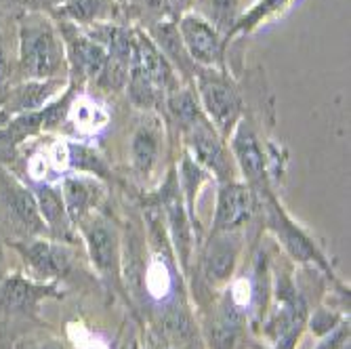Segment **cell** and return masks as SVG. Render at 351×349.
<instances>
[{
	"instance_id": "cell-1",
	"label": "cell",
	"mask_w": 351,
	"mask_h": 349,
	"mask_svg": "<svg viewBox=\"0 0 351 349\" xmlns=\"http://www.w3.org/2000/svg\"><path fill=\"white\" fill-rule=\"evenodd\" d=\"M17 57L13 82L19 80H68L66 45L53 15L29 11L15 17Z\"/></svg>"
},
{
	"instance_id": "cell-2",
	"label": "cell",
	"mask_w": 351,
	"mask_h": 349,
	"mask_svg": "<svg viewBox=\"0 0 351 349\" xmlns=\"http://www.w3.org/2000/svg\"><path fill=\"white\" fill-rule=\"evenodd\" d=\"M63 289L57 282H36L25 274H9L0 282V349H11L19 337H27L29 326H43L40 305L61 299Z\"/></svg>"
},
{
	"instance_id": "cell-3",
	"label": "cell",
	"mask_w": 351,
	"mask_h": 349,
	"mask_svg": "<svg viewBox=\"0 0 351 349\" xmlns=\"http://www.w3.org/2000/svg\"><path fill=\"white\" fill-rule=\"evenodd\" d=\"M169 126L162 114L135 112L129 135H126V177L139 187V192L154 189L169 169L165 158L173 152Z\"/></svg>"
},
{
	"instance_id": "cell-4",
	"label": "cell",
	"mask_w": 351,
	"mask_h": 349,
	"mask_svg": "<svg viewBox=\"0 0 351 349\" xmlns=\"http://www.w3.org/2000/svg\"><path fill=\"white\" fill-rule=\"evenodd\" d=\"M244 248L246 232H208L196 246V265H191L189 274H196L194 299L200 309H206L232 282L240 267Z\"/></svg>"
},
{
	"instance_id": "cell-5",
	"label": "cell",
	"mask_w": 351,
	"mask_h": 349,
	"mask_svg": "<svg viewBox=\"0 0 351 349\" xmlns=\"http://www.w3.org/2000/svg\"><path fill=\"white\" fill-rule=\"evenodd\" d=\"M261 230L276 238V244L282 246V252L289 261L299 263L303 267H313L322 272L328 280L341 282L335 276L332 263L328 255L317 244V240L299 224V221L284 208L280 194H265L259 198V215Z\"/></svg>"
},
{
	"instance_id": "cell-6",
	"label": "cell",
	"mask_w": 351,
	"mask_h": 349,
	"mask_svg": "<svg viewBox=\"0 0 351 349\" xmlns=\"http://www.w3.org/2000/svg\"><path fill=\"white\" fill-rule=\"evenodd\" d=\"M202 112L223 139H228L238 120L248 110V95L240 74L232 70L196 68L191 78Z\"/></svg>"
},
{
	"instance_id": "cell-7",
	"label": "cell",
	"mask_w": 351,
	"mask_h": 349,
	"mask_svg": "<svg viewBox=\"0 0 351 349\" xmlns=\"http://www.w3.org/2000/svg\"><path fill=\"white\" fill-rule=\"evenodd\" d=\"M76 232L86 248L93 269L97 272L108 291L129 301L122 280V230L114 215L104 206L86 221H82Z\"/></svg>"
},
{
	"instance_id": "cell-8",
	"label": "cell",
	"mask_w": 351,
	"mask_h": 349,
	"mask_svg": "<svg viewBox=\"0 0 351 349\" xmlns=\"http://www.w3.org/2000/svg\"><path fill=\"white\" fill-rule=\"evenodd\" d=\"M0 224L13 240H29L49 236L32 187L0 163Z\"/></svg>"
},
{
	"instance_id": "cell-9",
	"label": "cell",
	"mask_w": 351,
	"mask_h": 349,
	"mask_svg": "<svg viewBox=\"0 0 351 349\" xmlns=\"http://www.w3.org/2000/svg\"><path fill=\"white\" fill-rule=\"evenodd\" d=\"M112 118L114 114L104 95L95 93L93 88H80L72 84V97L66 108V114H63L59 137L95 143L110 131Z\"/></svg>"
},
{
	"instance_id": "cell-10",
	"label": "cell",
	"mask_w": 351,
	"mask_h": 349,
	"mask_svg": "<svg viewBox=\"0 0 351 349\" xmlns=\"http://www.w3.org/2000/svg\"><path fill=\"white\" fill-rule=\"evenodd\" d=\"M9 246L19 255L23 263V274L36 282L61 284V280L68 278V274L72 272L76 244L40 236L29 240H15L9 242Z\"/></svg>"
},
{
	"instance_id": "cell-11",
	"label": "cell",
	"mask_w": 351,
	"mask_h": 349,
	"mask_svg": "<svg viewBox=\"0 0 351 349\" xmlns=\"http://www.w3.org/2000/svg\"><path fill=\"white\" fill-rule=\"evenodd\" d=\"M177 29L196 68L230 70V43L204 17L185 9L177 15Z\"/></svg>"
},
{
	"instance_id": "cell-12",
	"label": "cell",
	"mask_w": 351,
	"mask_h": 349,
	"mask_svg": "<svg viewBox=\"0 0 351 349\" xmlns=\"http://www.w3.org/2000/svg\"><path fill=\"white\" fill-rule=\"evenodd\" d=\"M53 19L59 27L63 45H66L68 72H70L68 80L80 88H90L106 70L108 51L97 40H93L80 25L59 17Z\"/></svg>"
},
{
	"instance_id": "cell-13",
	"label": "cell",
	"mask_w": 351,
	"mask_h": 349,
	"mask_svg": "<svg viewBox=\"0 0 351 349\" xmlns=\"http://www.w3.org/2000/svg\"><path fill=\"white\" fill-rule=\"evenodd\" d=\"M257 215L259 198L242 179L217 183L215 213L208 232H246L252 221H257Z\"/></svg>"
},
{
	"instance_id": "cell-14",
	"label": "cell",
	"mask_w": 351,
	"mask_h": 349,
	"mask_svg": "<svg viewBox=\"0 0 351 349\" xmlns=\"http://www.w3.org/2000/svg\"><path fill=\"white\" fill-rule=\"evenodd\" d=\"M129 74L147 82L162 99H167L181 84H185L177 74V70L171 66V61L162 55V51L137 25H135V47H133Z\"/></svg>"
},
{
	"instance_id": "cell-15",
	"label": "cell",
	"mask_w": 351,
	"mask_h": 349,
	"mask_svg": "<svg viewBox=\"0 0 351 349\" xmlns=\"http://www.w3.org/2000/svg\"><path fill=\"white\" fill-rule=\"evenodd\" d=\"M68 80H19L0 95V122L13 116L38 112L66 91Z\"/></svg>"
},
{
	"instance_id": "cell-16",
	"label": "cell",
	"mask_w": 351,
	"mask_h": 349,
	"mask_svg": "<svg viewBox=\"0 0 351 349\" xmlns=\"http://www.w3.org/2000/svg\"><path fill=\"white\" fill-rule=\"evenodd\" d=\"M59 189L74 228L101 210L108 202V183L90 175H70L59 183Z\"/></svg>"
},
{
	"instance_id": "cell-17",
	"label": "cell",
	"mask_w": 351,
	"mask_h": 349,
	"mask_svg": "<svg viewBox=\"0 0 351 349\" xmlns=\"http://www.w3.org/2000/svg\"><path fill=\"white\" fill-rule=\"evenodd\" d=\"M32 192H34L38 213L47 226L49 238L68 242V244H80V236L68 217L59 185H36V187H32Z\"/></svg>"
},
{
	"instance_id": "cell-18",
	"label": "cell",
	"mask_w": 351,
	"mask_h": 349,
	"mask_svg": "<svg viewBox=\"0 0 351 349\" xmlns=\"http://www.w3.org/2000/svg\"><path fill=\"white\" fill-rule=\"evenodd\" d=\"M143 32L156 43V47L162 51V55L171 61V66L177 70L181 80L185 84H191L196 66H194V61L189 59V55L181 43L179 29H177V17H165L160 21H154L152 25L143 27Z\"/></svg>"
},
{
	"instance_id": "cell-19",
	"label": "cell",
	"mask_w": 351,
	"mask_h": 349,
	"mask_svg": "<svg viewBox=\"0 0 351 349\" xmlns=\"http://www.w3.org/2000/svg\"><path fill=\"white\" fill-rule=\"evenodd\" d=\"M51 15L68 19L80 27L106 21H124L118 0H63Z\"/></svg>"
},
{
	"instance_id": "cell-20",
	"label": "cell",
	"mask_w": 351,
	"mask_h": 349,
	"mask_svg": "<svg viewBox=\"0 0 351 349\" xmlns=\"http://www.w3.org/2000/svg\"><path fill=\"white\" fill-rule=\"evenodd\" d=\"M177 152V160H175V173H177V183H179V189H181V198L185 202V208L191 217V221L200 226V219H198V213H196V200H198V194L200 189L206 185V183H213V177L196 163L191 160L189 154H185L183 149H175Z\"/></svg>"
},
{
	"instance_id": "cell-21",
	"label": "cell",
	"mask_w": 351,
	"mask_h": 349,
	"mask_svg": "<svg viewBox=\"0 0 351 349\" xmlns=\"http://www.w3.org/2000/svg\"><path fill=\"white\" fill-rule=\"evenodd\" d=\"M293 5H295V0H254L248 9L242 11L230 45L238 40H246L254 32H259L261 27L278 21L280 17H284L291 11Z\"/></svg>"
},
{
	"instance_id": "cell-22",
	"label": "cell",
	"mask_w": 351,
	"mask_h": 349,
	"mask_svg": "<svg viewBox=\"0 0 351 349\" xmlns=\"http://www.w3.org/2000/svg\"><path fill=\"white\" fill-rule=\"evenodd\" d=\"M189 9L215 25L228 38V43L232 40L238 19L244 11L242 0H194Z\"/></svg>"
},
{
	"instance_id": "cell-23",
	"label": "cell",
	"mask_w": 351,
	"mask_h": 349,
	"mask_svg": "<svg viewBox=\"0 0 351 349\" xmlns=\"http://www.w3.org/2000/svg\"><path fill=\"white\" fill-rule=\"evenodd\" d=\"M118 5L124 21L141 29L152 25L154 21L177 17L181 13L173 0H118Z\"/></svg>"
},
{
	"instance_id": "cell-24",
	"label": "cell",
	"mask_w": 351,
	"mask_h": 349,
	"mask_svg": "<svg viewBox=\"0 0 351 349\" xmlns=\"http://www.w3.org/2000/svg\"><path fill=\"white\" fill-rule=\"evenodd\" d=\"M345 320H349L347 313H341V311H337V309H332L328 305H317L315 309H309L305 328H309V333L315 339H322L328 333H332L339 324H343Z\"/></svg>"
},
{
	"instance_id": "cell-25",
	"label": "cell",
	"mask_w": 351,
	"mask_h": 349,
	"mask_svg": "<svg viewBox=\"0 0 351 349\" xmlns=\"http://www.w3.org/2000/svg\"><path fill=\"white\" fill-rule=\"evenodd\" d=\"M13 70H15V59L11 57L7 34L3 25H0V95L7 91L9 84H13Z\"/></svg>"
},
{
	"instance_id": "cell-26",
	"label": "cell",
	"mask_w": 351,
	"mask_h": 349,
	"mask_svg": "<svg viewBox=\"0 0 351 349\" xmlns=\"http://www.w3.org/2000/svg\"><path fill=\"white\" fill-rule=\"evenodd\" d=\"M0 11H5L13 17L29 11H43V13H53L49 0H0Z\"/></svg>"
},
{
	"instance_id": "cell-27",
	"label": "cell",
	"mask_w": 351,
	"mask_h": 349,
	"mask_svg": "<svg viewBox=\"0 0 351 349\" xmlns=\"http://www.w3.org/2000/svg\"><path fill=\"white\" fill-rule=\"evenodd\" d=\"M313 349H349V320H345L332 333L322 337Z\"/></svg>"
},
{
	"instance_id": "cell-28",
	"label": "cell",
	"mask_w": 351,
	"mask_h": 349,
	"mask_svg": "<svg viewBox=\"0 0 351 349\" xmlns=\"http://www.w3.org/2000/svg\"><path fill=\"white\" fill-rule=\"evenodd\" d=\"M17 349H68L66 343L57 337H43V339H23L17 343Z\"/></svg>"
},
{
	"instance_id": "cell-29",
	"label": "cell",
	"mask_w": 351,
	"mask_h": 349,
	"mask_svg": "<svg viewBox=\"0 0 351 349\" xmlns=\"http://www.w3.org/2000/svg\"><path fill=\"white\" fill-rule=\"evenodd\" d=\"M76 349H112V347L101 335L80 328V337L76 339Z\"/></svg>"
},
{
	"instance_id": "cell-30",
	"label": "cell",
	"mask_w": 351,
	"mask_h": 349,
	"mask_svg": "<svg viewBox=\"0 0 351 349\" xmlns=\"http://www.w3.org/2000/svg\"><path fill=\"white\" fill-rule=\"evenodd\" d=\"M11 274L9 269V259H7V252H5V246L0 244V282H3L7 276Z\"/></svg>"
},
{
	"instance_id": "cell-31",
	"label": "cell",
	"mask_w": 351,
	"mask_h": 349,
	"mask_svg": "<svg viewBox=\"0 0 351 349\" xmlns=\"http://www.w3.org/2000/svg\"><path fill=\"white\" fill-rule=\"evenodd\" d=\"M173 3L177 5V9H179V11H185V9H189V7H191V3H194V0H173Z\"/></svg>"
},
{
	"instance_id": "cell-32",
	"label": "cell",
	"mask_w": 351,
	"mask_h": 349,
	"mask_svg": "<svg viewBox=\"0 0 351 349\" xmlns=\"http://www.w3.org/2000/svg\"><path fill=\"white\" fill-rule=\"evenodd\" d=\"M61 3H63V0H49V5H51V9H53V11H55Z\"/></svg>"
}]
</instances>
